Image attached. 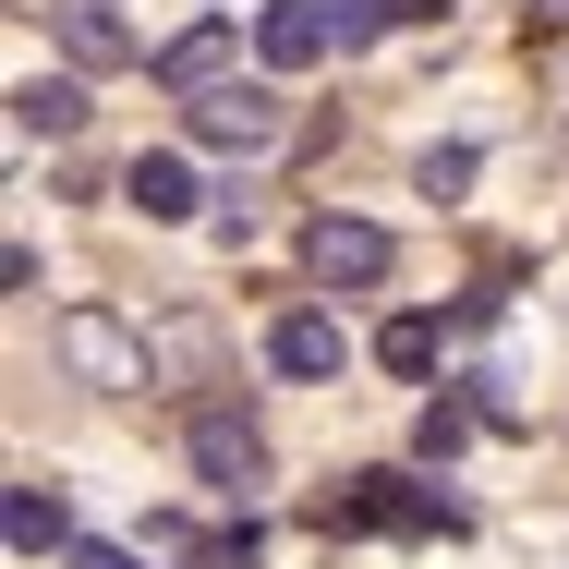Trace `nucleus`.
Wrapping results in <instances>:
<instances>
[{
    "instance_id": "obj_10",
    "label": "nucleus",
    "mask_w": 569,
    "mask_h": 569,
    "mask_svg": "<svg viewBox=\"0 0 569 569\" xmlns=\"http://www.w3.org/2000/svg\"><path fill=\"white\" fill-rule=\"evenodd\" d=\"M86 110H98L86 73H24V86H12V133H24V146H73Z\"/></svg>"
},
{
    "instance_id": "obj_12",
    "label": "nucleus",
    "mask_w": 569,
    "mask_h": 569,
    "mask_svg": "<svg viewBox=\"0 0 569 569\" xmlns=\"http://www.w3.org/2000/svg\"><path fill=\"white\" fill-rule=\"evenodd\" d=\"M49 24H61V61H73V73H110V61H133L121 0H49Z\"/></svg>"
},
{
    "instance_id": "obj_2",
    "label": "nucleus",
    "mask_w": 569,
    "mask_h": 569,
    "mask_svg": "<svg viewBox=\"0 0 569 569\" xmlns=\"http://www.w3.org/2000/svg\"><path fill=\"white\" fill-rule=\"evenodd\" d=\"M328 521H376V533H460V497L412 485V472H351V497H328Z\"/></svg>"
},
{
    "instance_id": "obj_17",
    "label": "nucleus",
    "mask_w": 569,
    "mask_h": 569,
    "mask_svg": "<svg viewBox=\"0 0 569 569\" xmlns=\"http://www.w3.org/2000/svg\"><path fill=\"white\" fill-rule=\"evenodd\" d=\"M73 569H146V546H98V533H86V546H73Z\"/></svg>"
},
{
    "instance_id": "obj_7",
    "label": "nucleus",
    "mask_w": 569,
    "mask_h": 569,
    "mask_svg": "<svg viewBox=\"0 0 569 569\" xmlns=\"http://www.w3.org/2000/svg\"><path fill=\"white\" fill-rule=\"evenodd\" d=\"M340 49V12L328 0H254V61L267 73H316Z\"/></svg>"
},
{
    "instance_id": "obj_3",
    "label": "nucleus",
    "mask_w": 569,
    "mask_h": 569,
    "mask_svg": "<svg viewBox=\"0 0 569 569\" xmlns=\"http://www.w3.org/2000/svg\"><path fill=\"white\" fill-rule=\"evenodd\" d=\"M388 267H400V242L376 219H316L303 230V279H316V291H376Z\"/></svg>"
},
{
    "instance_id": "obj_16",
    "label": "nucleus",
    "mask_w": 569,
    "mask_h": 569,
    "mask_svg": "<svg viewBox=\"0 0 569 569\" xmlns=\"http://www.w3.org/2000/svg\"><path fill=\"white\" fill-rule=\"evenodd\" d=\"M328 12H340V49H363V37H388V24H400L388 0H328Z\"/></svg>"
},
{
    "instance_id": "obj_1",
    "label": "nucleus",
    "mask_w": 569,
    "mask_h": 569,
    "mask_svg": "<svg viewBox=\"0 0 569 569\" xmlns=\"http://www.w3.org/2000/svg\"><path fill=\"white\" fill-rule=\"evenodd\" d=\"M182 460H194L207 497H254V485H267V437H254L242 400H194V412H182Z\"/></svg>"
},
{
    "instance_id": "obj_6",
    "label": "nucleus",
    "mask_w": 569,
    "mask_h": 569,
    "mask_svg": "<svg viewBox=\"0 0 569 569\" xmlns=\"http://www.w3.org/2000/svg\"><path fill=\"white\" fill-rule=\"evenodd\" d=\"M279 86H242V73H230L219 98H194V146H219V158H267V146H279Z\"/></svg>"
},
{
    "instance_id": "obj_5",
    "label": "nucleus",
    "mask_w": 569,
    "mask_h": 569,
    "mask_svg": "<svg viewBox=\"0 0 569 569\" xmlns=\"http://www.w3.org/2000/svg\"><path fill=\"white\" fill-rule=\"evenodd\" d=\"M351 363V328L328 303H291V316H267V376H291V388H328Z\"/></svg>"
},
{
    "instance_id": "obj_18",
    "label": "nucleus",
    "mask_w": 569,
    "mask_h": 569,
    "mask_svg": "<svg viewBox=\"0 0 569 569\" xmlns=\"http://www.w3.org/2000/svg\"><path fill=\"white\" fill-rule=\"evenodd\" d=\"M388 12H400V24H425V12H449V0H388Z\"/></svg>"
},
{
    "instance_id": "obj_13",
    "label": "nucleus",
    "mask_w": 569,
    "mask_h": 569,
    "mask_svg": "<svg viewBox=\"0 0 569 569\" xmlns=\"http://www.w3.org/2000/svg\"><path fill=\"white\" fill-rule=\"evenodd\" d=\"M437 351H449L437 316H388V328H376V363H388V376H437Z\"/></svg>"
},
{
    "instance_id": "obj_8",
    "label": "nucleus",
    "mask_w": 569,
    "mask_h": 569,
    "mask_svg": "<svg viewBox=\"0 0 569 569\" xmlns=\"http://www.w3.org/2000/svg\"><path fill=\"white\" fill-rule=\"evenodd\" d=\"M61 363H73L86 388H146V340H133L121 316H61Z\"/></svg>"
},
{
    "instance_id": "obj_15",
    "label": "nucleus",
    "mask_w": 569,
    "mask_h": 569,
    "mask_svg": "<svg viewBox=\"0 0 569 569\" xmlns=\"http://www.w3.org/2000/svg\"><path fill=\"white\" fill-rule=\"evenodd\" d=\"M412 182H425V194H460V182H472V146H425V170H412Z\"/></svg>"
},
{
    "instance_id": "obj_19",
    "label": "nucleus",
    "mask_w": 569,
    "mask_h": 569,
    "mask_svg": "<svg viewBox=\"0 0 569 569\" xmlns=\"http://www.w3.org/2000/svg\"><path fill=\"white\" fill-rule=\"evenodd\" d=\"M546 12H569V0H546Z\"/></svg>"
},
{
    "instance_id": "obj_14",
    "label": "nucleus",
    "mask_w": 569,
    "mask_h": 569,
    "mask_svg": "<svg viewBox=\"0 0 569 569\" xmlns=\"http://www.w3.org/2000/svg\"><path fill=\"white\" fill-rule=\"evenodd\" d=\"M472 425H485L472 400H425V425H412V449H425V460H460V449H472Z\"/></svg>"
},
{
    "instance_id": "obj_4",
    "label": "nucleus",
    "mask_w": 569,
    "mask_h": 569,
    "mask_svg": "<svg viewBox=\"0 0 569 569\" xmlns=\"http://www.w3.org/2000/svg\"><path fill=\"white\" fill-rule=\"evenodd\" d=\"M146 73H158V86H170L182 110H194V98H219L230 73H242V24H230V12H207V24H182V37H170V49H158Z\"/></svg>"
},
{
    "instance_id": "obj_11",
    "label": "nucleus",
    "mask_w": 569,
    "mask_h": 569,
    "mask_svg": "<svg viewBox=\"0 0 569 569\" xmlns=\"http://www.w3.org/2000/svg\"><path fill=\"white\" fill-rule=\"evenodd\" d=\"M121 207H146L158 230H182L194 207H207V182H194V158H170V146H146V158L121 170Z\"/></svg>"
},
{
    "instance_id": "obj_9",
    "label": "nucleus",
    "mask_w": 569,
    "mask_h": 569,
    "mask_svg": "<svg viewBox=\"0 0 569 569\" xmlns=\"http://www.w3.org/2000/svg\"><path fill=\"white\" fill-rule=\"evenodd\" d=\"M0 533H12V558H73V546H86V533H73V497L37 485V472L0 497Z\"/></svg>"
}]
</instances>
